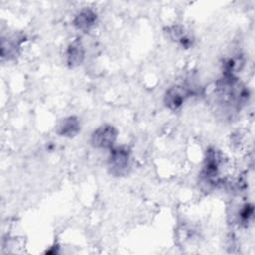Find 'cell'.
Returning <instances> with one entry per match:
<instances>
[{
    "instance_id": "1",
    "label": "cell",
    "mask_w": 255,
    "mask_h": 255,
    "mask_svg": "<svg viewBox=\"0 0 255 255\" xmlns=\"http://www.w3.org/2000/svg\"><path fill=\"white\" fill-rule=\"evenodd\" d=\"M129 159H130V151L128 147L117 146V147L111 148V152L108 160V166H109L110 172L117 176L126 174L129 167Z\"/></svg>"
},
{
    "instance_id": "2",
    "label": "cell",
    "mask_w": 255,
    "mask_h": 255,
    "mask_svg": "<svg viewBox=\"0 0 255 255\" xmlns=\"http://www.w3.org/2000/svg\"><path fill=\"white\" fill-rule=\"evenodd\" d=\"M222 157L220 153L214 149H209L206 153L201 176L208 184H217L220 181V167Z\"/></svg>"
},
{
    "instance_id": "3",
    "label": "cell",
    "mask_w": 255,
    "mask_h": 255,
    "mask_svg": "<svg viewBox=\"0 0 255 255\" xmlns=\"http://www.w3.org/2000/svg\"><path fill=\"white\" fill-rule=\"evenodd\" d=\"M118 130L111 125H103L99 127L92 134L91 142L96 148H113L117 140Z\"/></svg>"
},
{
    "instance_id": "4",
    "label": "cell",
    "mask_w": 255,
    "mask_h": 255,
    "mask_svg": "<svg viewBox=\"0 0 255 255\" xmlns=\"http://www.w3.org/2000/svg\"><path fill=\"white\" fill-rule=\"evenodd\" d=\"M190 92L183 86H173L169 88L164 96V103L166 107L171 110H176L184 103Z\"/></svg>"
},
{
    "instance_id": "5",
    "label": "cell",
    "mask_w": 255,
    "mask_h": 255,
    "mask_svg": "<svg viewBox=\"0 0 255 255\" xmlns=\"http://www.w3.org/2000/svg\"><path fill=\"white\" fill-rule=\"evenodd\" d=\"M97 23V14L91 9L81 10L74 19V26L81 31H89Z\"/></svg>"
},
{
    "instance_id": "6",
    "label": "cell",
    "mask_w": 255,
    "mask_h": 255,
    "mask_svg": "<svg viewBox=\"0 0 255 255\" xmlns=\"http://www.w3.org/2000/svg\"><path fill=\"white\" fill-rule=\"evenodd\" d=\"M66 58L68 65L72 68L77 67L83 63L85 58V50L79 39L73 41L69 45L66 52Z\"/></svg>"
},
{
    "instance_id": "7",
    "label": "cell",
    "mask_w": 255,
    "mask_h": 255,
    "mask_svg": "<svg viewBox=\"0 0 255 255\" xmlns=\"http://www.w3.org/2000/svg\"><path fill=\"white\" fill-rule=\"evenodd\" d=\"M80 122L76 117H68L63 119L57 128V133L65 137H73L80 131Z\"/></svg>"
},
{
    "instance_id": "8",
    "label": "cell",
    "mask_w": 255,
    "mask_h": 255,
    "mask_svg": "<svg viewBox=\"0 0 255 255\" xmlns=\"http://www.w3.org/2000/svg\"><path fill=\"white\" fill-rule=\"evenodd\" d=\"M252 217H253V205L250 203L244 204L238 212V219L240 223L246 225Z\"/></svg>"
}]
</instances>
